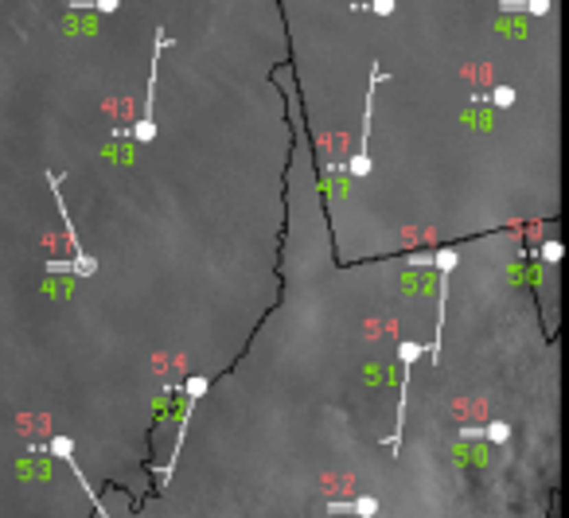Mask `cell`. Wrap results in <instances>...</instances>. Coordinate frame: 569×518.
<instances>
[{
    "instance_id": "30bf717a",
    "label": "cell",
    "mask_w": 569,
    "mask_h": 518,
    "mask_svg": "<svg viewBox=\"0 0 569 518\" xmlns=\"http://www.w3.org/2000/svg\"><path fill=\"white\" fill-rule=\"evenodd\" d=\"M484 440H487V445H507V440H511V425L507 421L484 425Z\"/></svg>"
},
{
    "instance_id": "277c9868",
    "label": "cell",
    "mask_w": 569,
    "mask_h": 518,
    "mask_svg": "<svg viewBox=\"0 0 569 518\" xmlns=\"http://www.w3.org/2000/svg\"><path fill=\"white\" fill-rule=\"evenodd\" d=\"M398 355H402V390H398V429L382 440L386 448H398L402 445V433H406V410H410V370H413V362L425 355V347L421 343H413V339H402L398 343Z\"/></svg>"
},
{
    "instance_id": "8fae6325",
    "label": "cell",
    "mask_w": 569,
    "mask_h": 518,
    "mask_svg": "<svg viewBox=\"0 0 569 518\" xmlns=\"http://www.w3.org/2000/svg\"><path fill=\"white\" fill-rule=\"evenodd\" d=\"M566 257V246L561 242H546V246H538V261H546V266H557Z\"/></svg>"
},
{
    "instance_id": "5b68a950",
    "label": "cell",
    "mask_w": 569,
    "mask_h": 518,
    "mask_svg": "<svg viewBox=\"0 0 569 518\" xmlns=\"http://www.w3.org/2000/svg\"><path fill=\"white\" fill-rule=\"evenodd\" d=\"M32 452H47V456H59L62 464L71 468V475H74V480H78V487H82V491H86V499L94 503L97 518H109V515H106V506H102V495L94 491V483L86 480V471L78 468V460H74V445H71V436H51L47 445H36V448H32Z\"/></svg>"
},
{
    "instance_id": "ba28073f",
    "label": "cell",
    "mask_w": 569,
    "mask_h": 518,
    "mask_svg": "<svg viewBox=\"0 0 569 518\" xmlns=\"http://www.w3.org/2000/svg\"><path fill=\"white\" fill-rule=\"evenodd\" d=\"M511 106L515 102V90L511 86H496V90H487V94H476V106Z\"/></svg>"
},
{
    "instance_id": "52a82bcc",
    "label": "cell",
    "mask_w": 569,
    "mask_h": 518,
    "mask_svg": "<svg viewBox=\"0 0 569 518\" xmlns=\"http://www.w3.org/2000/svg\"><path fill=\"white\" fill-rule=\"evenodd\" d=\"M554 0H499V12H526V16H546Z\"/></svg>"
},
{
    "instance_id": "3957f363",
    "label": "cell",
    "mask_w": 569,
    "mask_h": 518,
    "mask_svg": "<svg viewBox=\"0 0 569 518\" xmlns=\"http://www.w3.org/2000/svg\"><path fill=\"white\" fill-rule=\"evenodd\" d=\"M390 74H382V67H371V86H367V102H363V137H359V148H355L351 164H347V172H351L355 180H363V176H371V121H375V90L382 82H386Z\"/></svg>"
},
{
    "instance_id": "9c48e42d",
    "label": "cell",
    "mask_w": 569,
    "mask_h": 518,
    "mask_svg": "<svg viewBox=\"0 0 569 518\" xmlns=\"http://www.w3.org/2000/svg\"><path fill=\"white\" fill-rule=\"evenodd\" d=\"M382 506H378V499L375 495H359V499H351V515L355 518H375Z\"/></svg>"
},
{
    "instance_id": "6da1fadb",
    "label": "cell",
    "mask_w": 569,
    "mask_h": 518,
    "mask_svg": "<svg viewBox=\"0 0 569 518\" xmlns=\"http://www.w3.org/2000/svg\"><path fill=\"white\" fill-rule=\"evenodd\" d=\"M43 180H47V187H51V199H55V207H59V215H62V226H67V242H71V250H74V257H71V277H94L97 273V257L94 253H86L82 250V242H78V234H74V222H71V211H67V199H62V176L59 172H43Z\"/></svg>"
},
{
    "instance_id": "4fadbf2b",
    "label": "cell",
    "mask_w": 569,
    "mask_h": 518,
    "mask_svg": "<svg viewBox=\"0 0 569 518\" xmlns=\"http://www.w3.org/2000/svg\"><path fill=\"white\" fill-rule=\"evenodd\" d=\"M394 4H398V0H359L355 8H363V12H378V16H390V12H394Z\"/></svg>"
},
{
    "instance_id": "7c38bea8",
    "label": "cell",
    "mask_w": 569,
    "mask_h": 518,
    "mask_svg": "<svg viewBox=\"0 0 569 518\" xmlns=\"http://www.w3.org/2000/svg\"><path fill=\"white\" fill-rule=\"evenodd\" d=\"M67 4H71L74 12H78V8H97V12H117V4H121V0H67Z\"/></svg>"
},
{
    "instance_id": "7a4b0ae2",
    "label": "cell",
    "mask_w": 569,
    "mask_h": 518,
    "mask_svg": "<svg viewBox=\"0 0 569 518\" xmlns=\"http://www.w3.org/2000/svg\"><path fill=\"white\" fill-rule=\"evenodd\" d=\"M172 47V39L164 36V27H156V39H152V67H148V94H145V113L133 125V141L148 145L156 137V82H160V55Z\"/></svg>"
},
{
    "instance_id": "8992f818",
    "label": "cell",
    "mask_w": 569,
    "mask_h": 518,
    "mask_svg": "<svg viewBox=\"0 0 569 518\" xmlns=\"http://www.w3.org/2000/svg\"><path fill=\"white\" fill-rule=\"evenodd\" d=\"M207 378H187V386H183V394H187V405H183V413H180V433H176V448H172V460L164 464V468L156 471L160 475V483L168 487V480H172V471H176V460H180V448H183V440H187V425H191V413H195V401L207 394Z\"/></svg>"
}]
</instances>
